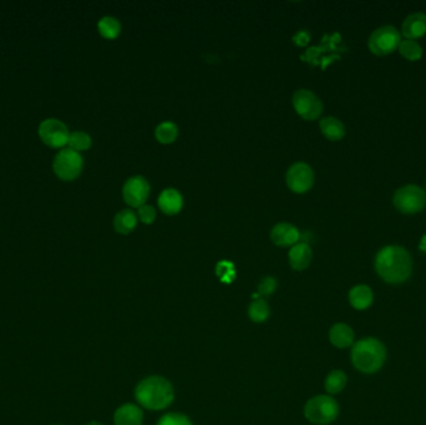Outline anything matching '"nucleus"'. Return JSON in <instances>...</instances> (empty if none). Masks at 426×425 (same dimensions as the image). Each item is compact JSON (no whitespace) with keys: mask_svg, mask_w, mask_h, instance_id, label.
Wrapping results in <instances>:
<instances>
[{"mask_svg":"<svg viewBox=\"0 0 426 425\" xmlns=\"http://www.w3.org/2000/svg\"><path fill=\"white\" fill-rule=\"evenodd\" d=\"M374 268L385 284H404L413 273V258L404 247L390 245L377 253Z\"/></svg>","mask_w":426,"mask_h":425,"instance_id":"f257e3e1","label":"nucleus"},{"mask_svg":"<svg viewBox=\"0 0 426 425\" xmlns=\"http://www.w3.org/2000/svg\"><path fill=\"white\" fill-rule=\"evenodd\" d=\"M347 374L343 372V371L336 369V371H331L326 375V382H324V388H326V393L334 395V394L341 393L343 389L347 387Z\"/></svg>","mask_w":426,"mask_h":425,"instance_id":"412c9836","label":"nucleus"},{"mask_svg":"<svg viewBox=\"0 0 426 425\" xmlns=\"http://www.w3.org/2000/svg\"><path fill=\"white\" fill-rule=\"evenodd\" d=\"M339 404L331 395H316L307 402L304 417L312 424L328 425L337 419Z\"/></svg>","mask_w":426,"mask_h":425,"instance_id":"20e7f679","label":"nucleus"},{"mask_svg":"<svg viewBox=\"0 0 426 425\" xmlns=\"http://www.w3.org/2000/svg\"><path fill=\"white\" fill-rule=\"evenodd\" d=\"M285 181L295 194H305L314 185V173L308 163H297L288 168Z\"/></svg>","mask_w":426,"mask_h":425,"instance_id":"1a4fd4ad","label":"nucleus"},{"mask_svg":"<svg viewBox=\"0 0 426 425\" xmlns=\"http://www.w3.org/2000/svg\"><path fill=\"white\" fill-rule=\"evenodd\" d=\"M395 209L404 215H415L426 207L425 190L416 185H406L395 191L393 197Z\"/></svg>","mask_w":426,"mask_h":425,"instance_id":"39448f33","label":"nucleus"},{"mask_svg":"<svg viewBox=\"0 0 426 425\" xmlns=\"http://www.w3.org/2000/svg\"><path fill=\"white\" fill-rule=\"evenodd\" d=\"M148 194H150V184L148 180L142 176L130 177L122 189L124 199L132 209H138L141 206L146 205Z\"/></svg>","mask_w":426,"mask_h":425,"instance_id":"9d476101","label":"nucleus"},{"mask_svg":"<svg viewBox=\"0 0 426 425\" xmlns=\"http://www.w3.org/2000/svg\"><path fill=\"white\" fill-rule=\"evenodd\" d=\"M84 425H104L102 424V423H100V421H89V423H86V424Z\"/></svg>","mask_w":426,"mask_h":425,"instance_id":"2f4dec72","label":"nucleus"},{"mask_svg":"<svg viewBox=\"0 0 426 425\" xmlns=\"http://www.w3.org/2000/svg\"><path fill=\"white\" fill-rule=\"evenodd\" d=\"M135 398L142 408L163 410L171 405L174 399L172 384L163 377L153 375L142 379L135 389Z\"/></svg>","mask_w":426,"mask_h":425,"instance_id":"f03ea898","label":"nucleus"},{"mask_svg":"<svg viewBox=\"0 0 426 425\" xmlns=\"http://www.w3.org/2000/svg\"><path fill=\"white\" fill-rule=\"evenodd\" d=\"M158 207L166 215H177L182 210L184 206V197L176 189L163 190L161 194L158 196Z\"/></svg>","mask_w":426,"mask_h":425,"instance_id":"4468645a","label":"nucleus"},{"mask_svg":"<svg viewBox=\"0 0 426 425\" xmlns=\"http://www.w3.org/2000/svg\"><path fill=\"white\" fill-rule=\"evenodd\" d=\"M400 42L401 34L398 29L393 25H384L372 33L369 37L368 47L374 55L386 57L399 49Z\"/></svg>","mask_w":426,"mask_h":425,"instance_id":"423d86ee","label":"nucleus"},{"mask_svg":"<svg viewBox=\"0 0 426 425\" xmlns=\"http://www.w3.org/2000/svg\"><path fill=\"white\" fill-rule=\"evenodd\" d=\"M288 258H290V267L295 271H304L309 267L313 258L311 246L303 242H298L290 248Z\"/></svg>","mask_w":426,"mask_h":425,"instance_id":"a211bd4d","label":"nucleus"},{"mask_svg":"<svg viewBox=\"0 0 426 425\" xmlns=\"http://www.w3.org/2000/svg\"><path fill=\"white\" fill-rule=\"evenodd\" d=\"M216 272L222 282H226V284L232 282L235 279V276H236L235 266L232 263L227 262V261H222V262L217 264Z\"/></svg>","mask_w":426,"mask_h":425,"instance_id":"cd10ccee","label":"nucleus"},{"mask_svg":"<svg viewBox=\"0 0 426 425\" xmlns=\"http://www.w3.org/2000/svg\"><path fill=\"white\" fill-rule=\"evenodd\" d=\"M398 50L400 55L409 62H418L422 57V47L415 40H401Z\"/></svg>","mask_w":426,"mask_h":425,"instance_id":"393cba45","label":"nucleus"},{"mask_svg":"<svg viewBox=\"0 0 426 425\" xmlns=\"http://www.w3.org/2000/svg\"><path fill=\"white\" fill-rule=\"evenodd\" d=\"M348 299L354 310H368L373 305V291L367 284H358L349 291Z\"/></svg>","mask_w":426,"mask_h":425,"instance_id":"f3484780","label":"nucleus"},{"mask_svg":"<svg viewBox=\"0 0 426 425\" xmlns=\"http://www.w3.org/2000/svg\"><path fill=\"white\" fill-rule=\"evenodd\" d=\"M83 156L71 149L60 150L54 158V171L64 181H73L76 179L83 171Z\"/></svg>","mask_w":426,"mask_h":425,"instance_id":"0eeeda50","label":"nucleus"},{"mask_svg":"<svg viewBox=\"0 0 426 425\" xmlns=\"http://www.w3.org/2000/svg\"><path fill=\"white\" fill-rule=\"evenodd\" d=\"M425 192H426V184H425Z\"/></svg>","mask_w":426,"mask_h":425,"instance_id":"473e14b6","label":"nucleus"},{"mask_svg":"<svg viewBox=\"0 0 426 425\" xmlns=\"http://www.w3.org/2000/svg\"><path fill=\"white\" fill-rule=\"evenodd\" d=\"M269 313H271V310H269L268 303L264 298L254 299L248 307V317L254 323H264L268 320Z\"/></svg>","mask_w":426,"mask_h":425,"instance_id":"5701e85b","label":"nucleus"},{"mask_svg":"<svg viewBox=\"0 0 426 425\" xmlns=\"http://www.w3.org/2000/svg\"><path fill=\"white\" fill-rule=\"evenodd\" d=\"M68 144L71 150L80 153V151H85V150L90 149L93 141H91L89 134L84 132H75L70 134Z\"/></svg>","mask_w":426,"mask_h":425,"instance_id":"a878e982","label":"nucleus"},{"mask_svg":"<svg viewBox=\"0 0 426 425\" xmlns=\"http://www.w3.org/2000/svg\"><path fill=\"white\" fill-rule=\"evenodd\" d=\"M277 287H278L277 279L274 277H266L258 284V296H261L262 298L268 297V296L276 292Z\"/></svg>","mask_w":426,"mask_h":425,"instance_id":"c85d7f7f","label":"nucleus"},{"mask_svg":"<svg viewBox=\"0 0 426 425\" xmlns=\"http://www.w3.org/2000/svg\"><path fill=\"white\" fill-rule=\"evenodd\" d=\"M421 252H426V235L421 238L420 245H419Z\"/></svg>","mask_w":426,"mask_h":425,"instance_id":"7c9ffc66","label":"nucleus"},{"mask_svg":"<svg viewBox=\"0 0 426 425\" xmlns=\"http://www.w3.org/2000/svg\"><path fill=\"white\" fill-rule=\"evenodd\" d=\"M388 357L386 347L378 338L368 337L355 342L352 347L350 359L353 367L363 374H374L384 367Z\"/></svg>","mask_w":426,"mask_h":425,"instance_id":"7ed1b4c3","label":"nucleus"},{"mask_svg":"<svg viewBox=\"0 0 426 425\" xmlns=\"http://www.w3.org/2000/svg\"><path fill=\"white\" fill-rule=\"evenodd\" d=\"M401 34L408 40H415L426 34V14L422 11L413 13L406 18L401 27Z\"/></svg>","mask_w":426,"mask_h":425,"instance_id":"ddd939ff","label":"nucleus"},{"mask_svg":"<svg viewBox=\"0 0 426 425\" xmlns=\"http://www.w3.org/2000/svg\"><path fill=\"white\" fill-rule=\"evenodd\" d=\"M137 215L131 209H125L120 212H117L114 219V227L115 231L122 233V235H129L131 233L137 226Z\"/></svg>","mask_w":426,"mask_h":425,"instance_id":"aec40b11","label":"nucleus"},{"mask_svg":"<svg viewBox=\"0 0 426 425\" xmlns=\"http://www.w3.org/2000/svg\"><path fill=\"white\" fill-rule=\"evenodd\" d=\"M39 136L42 137V141L49 146L61 147L68 144L70 134L63 121L58 119H47L42 121L39 127Z\"/></svg>","mask_w":426,"mask_h":425,"instance_id":"9b49d317","label":"nucleus"},{"mask_svg":"<svg viewBox=\"0 0 426 425\" xmlns=\"http://www.w3.org/2000/svg\"><path fill=\"white\" fill-rule=\"evenodd\" d=\"M156 425H194L191 420L181 413H167L160 418Z\"/></svg>","mask_w":426,"mask_h":425,"instance_id":"bb28decb","label":"nucleus"},{"mask_svg":"<svg viewBox=\"0 0 426 425\" xmlns=\"http://www.w3.org/2000/svg\"><path fill=\"white\" fill-rule=\"evenodd\" d=\"M137 219L145 225H151L156 220V210L153 206L143 205L137 209Z\"/></svg>","mask_w":426,"mask_h":425,"instance_id":"c756f323","label":"nucleus"},{"mask_svg":"<svg viewBox=\"0 0 426 425\" xmlns=\"http://www.w3.org/2000/svg\"><path fill=\"white\" fill-rule=\"evenodd\" d=\"M293 106L297 114L307 121L319 119L323 112V103L311 90H298L293 95Z\"/></svg>","mask_w":426,"mask_h":425,"instance_id":"6e6552de","label":"nucleus"},{"mask_svg":"<svg viewBox=\"0 0 426 425\" xmlns=\"http://www.w3.org/2000/svg\"><path fill=\"white\" fill-rule=\"evenodd\" d=\"M271 240L276 246L293 247L300 242V233L297 227L282 222L272 228Z\"/></svg>","mask_w":426,"mask_h":425,"instance_id":"f8f14e48","label":"nucleus"},{"mask_svg":"<svg viewBox=\"0 0 426 425\" xmlns=\"http://www.w3.org/2000/svg\"><path fill=\"white\" fill-rule=\"evenodd\" d=\"M319 127H321V134L329 141H341L343 137L345 136V132H347L342 121L337 119V117H333V116H328V117L321 119V122H319Z\"/></svg>","mask_w":426,"mask_h":425,"instance_id":"6ab92c4d","label":"nucleus"},{"mask_svg":"<svg viewBox=\"0 0 426 425\" xmlns=\"http://www.w3.org/2000/svg\"><path fill=\"white\" fill-rule=\"evenodd\" d=\"M143 423V412L141 408L132 403H126L117 408L114 414L115 425H142Z\"/></svg>","mask_w":426,"mask_h":425,"instance_id":"dca6fc26","label":"nucleus"},{"mask_svg":"<svg viewBox=\"0 0 426 425\" xmlns=\"http://www.w3.org/2000/svg\"><path fill=\"white\" fill-rule=\"evenodd\" d=\"M155 136H156L160 144L170 145V144L176 141V139L179 136V129L174 122L166 121V122H162L156 127Z\"/></svg>","mask_w":426,"mask_h":425,"instance_id":"b1692460","label":"nucleus"},{"mask_svg":"<svg viewBox=\"0 0 426 425\" xmlns=\"http://www.w3.org/2000/svg\"><path fill=\"white\" fill-rule=\"evenodd\" d=\"M97 29L100 32L101 37L112 40L120 35L122 24L114 16H104L97 23Z\"/></svg>","mask_w":426,"mask_h":425,"instance_id":"4be33fe9","label":"nucleus"},{"mask_svg":"<svg viewBox=\"0 0 426 425\" xmlns=\"http://www.w3.org/2000/svg\"><path fill=\"white\" fill-rule=\"evenodd\" d=\"M329 341L336 348L345 349L355 343V334L352 327L348 326L347 323H336L329 330Z\"/></svg>","mask_w":426,"mask_h":425,"instance_id":"2eb2a0df","label":"nucleus"}]
</instances>
